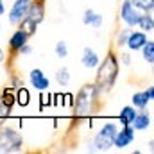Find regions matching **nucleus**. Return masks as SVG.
<instances>
[{"instance_id":"obj_10","label":"nucleus","mask_w":154,"mask_h":154,"mask_svg":"<svg viewBox=\"0 0 154 154\" xmlns=\"http://www.w3.org/2000/svg\"><path fill=\"white\" fill-rule=\"evenodd\" d=\"M152 97H154V88L152 86H149V88L143 90V91H136V93H133V106H134L136 109H145L147 104L152 100Z\"/></svg>"},{"instance_id":"obj_8","label":"nucleus","mask_w":154,"mask_h":154,"mask_svg":"<svg viewBox=\"0 0 154 154\" xmlns=\"http://www.w3.org/2000/svg\"><path fill=\"white\" fill-rule=\"evenodd\" d=\"M147 32H143V31H129V34H127V39H125V47L129 48V50H140L143 45H145V41H147Z\"/></svg>"},{"instance_id":"obj_15","label":"nucleus","mask_w":154,"mask_h":154,"mask_svg":"<svg viewBox=\"0 0 154 154\" xmlns=\"http://www.w3.org/2000/svg\"><path fill=\"white\" fill-rule=\"evenodd\" d=\"M134 116H136V108L134 106H124L120 109V113H118V122L122 125H131Z\"/></svg>"},{"instance_id":"obj_21","label":"nucleus","mask_w":154,"mask_h":154,"mask_svg":"<svg viewBox=\"0 0 154 154\" xmlns=\"http://www.w3.org/2000/svg\"><path fill=\"white\" fill-rule=\"evenodd\" d=\"M133 4L136 5V9H142L145 13H151L154 7V0H133Z\"/></svg>"},{"instance_id":"obj_20","label":"nucleus","mask_w":154,"mask_h":154,"mask_svg":"<svg viewBox=\"0 0 154 154\" xmlns=\"http://www.w3.org/2000/svg\"><path fill=\"white\" fill-rule=\"evenodd\" d=\"M56 81L61 84V86H66L68 82H70V72H68V68H61V70H57V74H56Z\"/></svg>"},{"instance_id":"obj_26","label":"nucleus","mask_w":154,"mask_h":154,"mask_svg":"<svg viewBox=\"0 0 154 154\" xmlns=\"http://www.w3.org/2000/svg\"><path fill=\"white\" fill-rule=\"evenodd\" d=\"M5 13V5H4V0H0V16Z\"/></svg>"},{"instance_id":"obj_9","label":"nucleus","mask_w":154,"mask_h":154,"mask_svg":"<svg viewBox=\"0 0 154 154\" xmlns=\"http://www.w3.org/2000/svg\"><path fill=\"white\" fill-rule=\"evenodd\" d=\"M29 81H31L32 88H34V90H38V91H47V90H48V86H50L48 77L45 75L39 68L31 70V74H29Z\"/></svg>"},{"instance_id":"obj_25","label":"nucleus","mask_w":154,"mask_h":154,"mask_svg":"<svg viewBox=\"0 0 154 154\" xmlns=\"http://www.w3.org/2000/svg\"><path fill=\"white\" fill-rule=\"evenodd\" d=\"M4 59H5V52H4V48L0 47V63H4Z\"/></svg>"},{"instance_id":"obj_4","label":"nucleus","mask_w":154,"mask_h":154,"mask_svg":"<svg viewBox=\"0 0 154 154\" xmlns=\"http://www.w3.org/2000/svg\"><path fill=\"white\" fill-rule=\"evenodd\" d=\"M97 97V91H95V86L93 84H86L81 88V91L77 93L75 99V113L77 115H88L91 106H93V100Z\"/></svg>"},{"instance_id":"obj_2","label":"nucleus","mask_w":154,"mask_h":154,"mask_svg":"<svg viewBox=\"0 0 154 154\" xmlns=\"http://www.w3.org/2000/svg\"><path fill=\"white\" fill-rule=\"evenodd\" d=\"M116 131H118L116 124H113V122L104 124L102 129H100V131L95 134V138H93V151H99V152L109 151V149L113 147V140H115Z\"/></svg>"},{"instance_id":"obj_12","label":"nucleus","mask_w":154,"mask_h":154,"mask_svg":"<svg viewBox=\"0 0 154 154\" xmlns=\"http://www.w3.org/2000/svg\"><path fill=\"white\" fill-rule=\"evenodd\" d=\"M27 39H29V34H27L23 29H18V31H14L13 36L9 38V48H11V50H20V48L27 43Z\"/></svg>"},{"instance_id":"obj_11","label":"nucleus","mask_w":154,"mask_h":154,"mask_svg":"<svg viewBox=\"0 0 154 154\" xmlns=\"http://www.w3.org/2000/svg\"><path fill=\"white\" fill-rule=\"evenodd\" d=\"M81 63H82V66H84V68H97V65L100 63V57H99V54H97L93 48L86 47V48L82 50Z\"/></svg>"},{"instance_id":"obj_14","label":"nucleus","mask_w":154,"mask_h":154,"mask_svg":"<svg viewBox=\"0 0 154 154\" xmlns=\"http://www.w3.org/2000/svg\"><path fill=\"white\" fill-rule=\"evenodd\" d=\"M151 125V115L147 113V111H136V116H134V120L131 122V127L134 129V131H145L147 127Z\"/></svg>"},{"instance_id":"obj_18","label":"nucleus","mask_w":154,"mask_h":154,"mask_svg":"<svg viewBox=\"0 0 154 154\" xmlns=\"http://www.w3.org/2000/svg\"><path fill=\"white\" fill-rule=\"evenodd\" d=\"M140 50H142L143 59H145L149 65H152V63H154V43H152V39H147V41H145V45H143Z\"/></svg>"},{"instance_id":"obj_3","label":"nucleus","mask_w":154,"mask_h":154,"mask_svg":"<svg viewBox=\"0 0 154 154\" xmlns=\"http://www.w3.org/2000/svg\"><path fill=\"white\" fill-rule=\"evenodd\" d=\"M22 149V134L14 129H0V152H18Z\"/></svg>"},{"instance_id":"obj_6","label":"nucleus","mask_w":154,"mask_h":154,"mask_svg":"<svg viewBox=\"0 0 154 154\" xmlns=\"http://www.w3.org/2000/svg\"><path fill=\"white\" fill-rule=\"evenodd\" d=\"M31 2L32 0H14L11 11H9V23H13V25L20 23L27 16L29 7H31Z\"/></svg>"},{"instance_id":"obj_7","label":"nucleus","mask_w":154,"mask_h":154,"mask_svg":"<svg viewBox=\"0 0 154 154\" xmlns=\"http://www.w3.org/2000/svg\"><path fill=\"white\" fill-rule=\"evenodd\" d=\"M134 142V129L131 125H122V129H118L113 140V147L116 149H125Z\"/></svg>"},{"instance_id":"obj_22","label":"nucleus","mask_w":154,"mask_h":154,"mask_svg":"<svg viewBox=\"0 0 154 154\" xmlns=\"http://www.w3.org/2000/svg\"><path fill=\"white\" fill-rule=\"evenodd\" d=\"M56 56L59 59H65L68 56V47H66V41H57L56 43Z\"/></svg>"},{"instance_id":"obj_27","label":"nucleus","mask_w":154,"mask_h":154,"mask_svg":"<svg viewBox=\"0 0 154 154\" xmlns=\"http://www.w3.org/2000/svg\"><path fill=\"white\" fill-rule=\"evenodd\" d=\"M0 95H2V90H0Z\"/></svg>"},{"instance_id":"obj_24","label":"nucleus","mask_w":154,"mask_h":154,"mask_svg":"<svg viewBox=\"0 0 154 154\" xmlns=\"http://www.w3.org/2000/svg\"><path fill=\"white\" fill-rule=\"evenodd\" d=\"M122 63H124V65H129V63H131L129 54H122Z\"/></svg>"},{"instance_id":"obj_5","label":"nucleus","mask_w":154,"mask_h":154,"mask_svg":"<svg viewBox=\"0 0 154 154\" xmlns=\"http://www.w3.org/2000/svg\"><path fill=\"white\" fill-rule=\"evenodd\" d=\"M120 18L124 20L125 25L129 27H136L138 18H140V11L136 9V5L133 4V0H124L122 7H120Z\"/></svg>"},{"instance_id":"obj_1","label":"nucleus","mask_w":154,"mask_h":154,"mask_svg":"<svg viewBox=\"0 0 154 154\" xmlns=\"http://www.w3.org/2000/svg\"><path fill=\"white\" fill-rule=\"evenodd\" d=\"M99 72H97V81H95V91L97 95L99 93H108L113 84L116 82V77H118V59L113 52H109L104 61H100L99 65Z\"/></svg>"},{"instance_id":"obj_17","label":"nucleus","mask_w":154,"mask_h":154,"mask_svg":"<svg viewBox=\"0 0 154 154\" xmlns=\"http://www.w3.org/2000/svg\"><path fill=\"white\" fill-rule=\"evenodd\" d=\"M143 32H152L154 31V18L151 13H145V14H140L138 18V23H136Z\"/></svg>"},{"instance_id":"obj_16","label":"nucleus","mask_w":154,"mask_h":154,"mask_svg":"<svg viewBox=\"0 0 154 154\" xmlns=\"http://www.w3.org/2000/svg\"><path fill=\"white\" fill-rule=\"evenodd\" d=\"M43 16H45V11H43V4H39V2H31L29 13H27V18H31L34 23H41Z\"/></svg>"},{"instance_id":"obj_19","label":"nucleus","mask_w":154,"mask_h":154,"mask_svg":"<svg viewBox=\"0 0 154 154\" xmlns=\"http://www.w3.org/2000/svg\"><path fill=\"white\" fill-rule=\"evenodd\" d=\"M29 100H31V93H29V90H25V88L16 90V102H18L20 106H27Z\"/></svg>"},{"instance_id":"obj_23","label":"nucleus","mask_w":154,"mask_h":154,"mask_svg":"<svg viewBox=\"0 0 154 154\" xmlns=\"http://www.w3.org/2000/svg\"><path fill=\"white\" fill-rule=\"evenodd\" d=\"M127 34H129V31H127V29H124V31H120V36L116 38V45H118V47H122V45H125V39H127Z\"/></svg>"},{"instance_id":"obj_13","label":"nucleus","mask_w":154,"mask_h":154,"mask_svg":"<svg viewBox=\"0 0 154 154\" xmlns=\"http://www.w3.org/2000/svg\"><path fill=\"white\" fill-rule=\"evenodd\" d=\"M104 22V16L93 9H86L84 14H82V23L84 25H90V27H100Z\"/></svg>"}]
</instances>
